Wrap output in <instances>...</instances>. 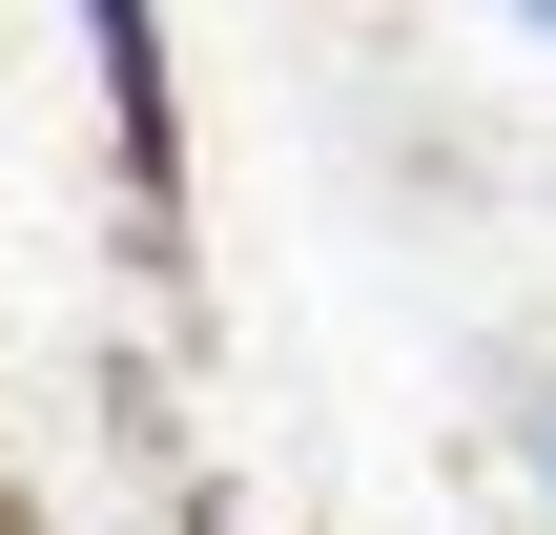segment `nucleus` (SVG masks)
Listing matches in <instances>:
<instances>
[{
  "label": "nucleus",
  "mask_w": 556,
  "mask_h": 535,
  "mask_svg": "<svg viewBox=\"0 0 556 535\" xmlns=\"http://www.w3.org/2000/svg\"><path fill=\"white\" fill-rule=\"evenodd\" d=\"M495 21H516V41H556V0H495Z\"/></svg>",
  "instance_id": "2"
},
{
  "label": "nucleus",
  "mask_w": 556,
  "mask_h": 535,
  "mask_svg": "<svg viewBox=\"0 0 556 535\" xmlns=\"http://www.w3.org/2000/svg\"><path fill=\"white\" fill-rule=\"evenodd\" d=\"M83 82H103V144L144 206H186V103H165V0H83Z\"/></svg>",
  "instance_id": "1"
},
{
  "label": "nucleus",
  "mask_w": 556,
  "mask_h": 535,
  "mask_svg": "<svg viewBox=\"0 0 556 535\" xmlns=\"http://www.w3.org/2000/svg\"><path fill=\"white\" fill-rule=\"evenodd\" d=\"M536 495H556V433H536Z\"/></svg>",
  "instance_id": "3"
}]
</instances>
